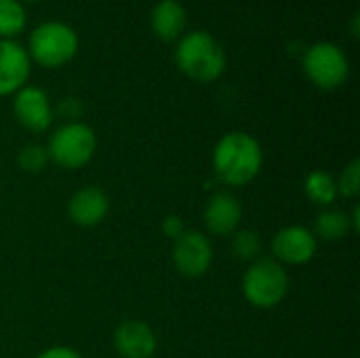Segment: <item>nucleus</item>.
<instances>
[{
    "instance_id": "14",
    "label": "nucleus",
    "mask_w": 360,
    "mask_h": 358,
    "mask_svg": "<svg viewBox=\"0 0 360 358\" xmlns=\"http://www.w3.org/2000/svg\"><path fill=\"white\" fill-rule=\"evenodd\" d=\"M150 30L162 42H177L188 32V11L179 0H158L150 11Z\"/></svg>"
},
{
    "instance_id": "4",
    "label": "nucleus",
    "mask_w": 360,
    "mask_h": 358,
    "mask_svg": "<svg viewBox=\"0 0 360 358\" xmlns=\"http://www.w3.org/2000/svg\"><path fill=\"white\" fill-rule=\"evenodd\" d=\"M289 293V274L283 264L272 257H257L243 274L245 300L259 308H276Z\"/></svg>"
},
{
    "instance_id": "11",
    "label": "nucleus",
    "mask_w": 360,
    "mask_h": 358,
    "mask_svg": "<svg viewBox=\"0 0 360 358\" xmlns=\"http://www.w3.org/2000/svg\"><path fill=\"white\" fill-rule=\"evenodd\" d=\"M110 213V198L97 186L76 190L68 200V217L78 228H95Z\"/></svg>"
},
{
    "instance_id": "21",
    "label": "nucleus",
    "mask_w": 360,
    "mask_h": 358,
    "mask_svg": "<svg viewBox=\"0 0 360 358\" xmlns=\"http://www.w3.org/2000/svg\"><path fill=\"white\" fill-rule=\"evenodd\" d=\"M160 228H162V234L167 238H171V241H177L186 232V224H184V219L179 215H167L162 219V226Z\"/></svg>"
},
{
    "instance_id": "25",
    "label": "nucleus",
    "mask_w": 360,
    "mask_h": 358,
    "mask_svg": "<svg viewBox=\"0 0 360 358\" xmlns=\"http://www.w3.org/2000/svg\"><path fill=\"white\" fill-rule=\"evenodd\" d=\"M360 19L359 15H352V19H350V34H352V38H359L360 34Z\"/></svg>"
},
{
    "instance_id": "6",
    "label": "nucleus",
    "mask_w": 360,
    "mask_h": 358,
    "mask_svg": "<svg viewBox=\"0 0 360 358\" xmlns=\"http://www.w3.org/2000/svg\"><path fill=\"white\" fill-rule=\"evenodd\" d=\"M304 76L321 91H338L348 82L350 76V61L346 51L331 42L319 40L310 44L302 57Z\"/></svg>"
},
{
    "instance_id": "23",
    "label": "nucleus",
    "mask_w": 360,
    "mask_h": 358,
    "mask_svg": "<svg viewBox=\"0 0 360 358\" xmlns=\"http://www.w3.org/2000/svg\"><path fill=\"white\" fill-rule=\"evenodd\" d=\"M80 110H82V106H80V101L74 99V97H68V99H63V101L59 103V114H63V116L68 118V122H74V120L80 116Z\"/></svg>"
},
{
    "instance_id": "9",
    "label": "nucleus",
    "mask_w": 360,
    "mask_h": 358,
    "mask_svg": "<svg viewBox=\"0 0 360 358\" xmlns=\"http://www.w3.org/2000/svg\"><path fill=\"white\" fill-rule=\"evenodd\" d=\"M270 249L274 255L272 260H276L278 264L304 266L316 255L319 241L312 234V230L304 226H285L274 234Z\"/></svg>"
},
{
    "instance_id": "19",
    "label": "nucleus",
    "mask_w": 360,
    "mask_h": 358,
    "mask_svg": "<svg viewBox=\"0 0 360 358\" xmlns=\"http://www.w3.org/2000/svg\"><path fill=\"white\" fill-rule=\"evenodd\" d=\"M46 165H49V154H46L44 146L30 143V146H23L17 152V167L23 173L38 175V173H42L46 169Z\"/></svg>"
},
{
    "instance_id": "24",
    "label": "nucleus",
    "mask_w": 360,
    "mask_h": 358,
    "mask_svg": "<svg viewBox=\"0 0 360 358\" xmlns=\"http://www.w3.org/2000/svg\"><path fill=\"white\" fill-rule=\"evenodd\" d=\"M350 226H352V232L354 234H359L360 232V207L356 205L354 209H352V213H350Z\"/></svg>"
},
{
    "instance_id": "20",
    "label": "nucleus",
    "mask_w": 360,
    "mask_h": 358,
    "mask_svg": "<svg viewBox=\"0 0 360 358\" xmlns=\"http://www.w3.org/2000/svg\"><path fill=\"white\" fill-rule=\"evenodd\" d=\"M338 181V194L344 198H356L360 194V160L354 158L340 175Z\"/></svg>"
},
{
    "instance_id": "3",
    "label": "nucleus",
    "mask_w": 360,
    "mask_h": 358,
    "mask_svg": "<svg viewBox=\"0 0 360 358\" xmlns=\"http://www.w3.org/2000/svg\"><path fill=\"white\" fill-rule=\"evenodd\" d=\"M23 46L32 63L46 70H57L74 61L80 49V38L70 23L49 19L32 27Z\"/></svg>"
},
{
    "instance_id": "16",
    "label": "nucleus",
    "mask_w": 360,
    "mask_h": 358,
    "mask_svg": "<svg viewBox=\"0 0 360 358\" xmlns=\"http://www.w3.org/2000/svg\"><path fill=\"white\" fill-rule=\"evenodd\" d=\"M350 232H352V226H350V215L346 211L325 209L319 213L312 234L316 236V241L323 238L327 243H335V241H342L344 236H348Z\"/></svg>"
},
{
    "instance_id": "10",
    "label": "nucleus",
    "mask_w": 360,
    "mask_h": 358,
    "mask_svg": "<svg viewBox=\"0 0 360 358\" xmlns=\"http://www.w3.org/2000/svg\"><path fill=\"white\" fill-rule=\"evenodd\" d=\"M32 74V61L25 46L17 40H0V97L15 95Z\"/></svg>"
},
{
    "instance_id": "13",
    "label": "nucleus",
    "mask_w": 360,
    "mask_h": 358,
    "mask_svg": "<svg viewBox=\"0 0 360 358\" xmlns=\"http://www.w3.org/2000/svg\"><path fill=\"white\" fill-rule=\"evenodd\" d=\"M114 348L120 358H152L158 340L143 321H124L114 331Z\"/></svg>"
},
{
    "instance_id": "12",
    "label": "nucleus",
    "mask_w": 360,
    "mask_h": 358,
    "mask_svg": "<svg viewBox=\"0 0 360 358\" xmlns=\"http://www.w3.org/2000/svg\"><path fill=\"white\" fill-rule=\"evenodd\" d=\"M243 219V207L230 192H215L202 211V222L213 236H232Z\"/></svg>"
},
{
    "instance_id": "15",
    "label": "nucleus",
    "mask_w": 360,
    "mask_h": 358,
    "mask_svg": "<svg viewBox=\"0 0 360 358\" xmlns=\"http://www.w3.org/2000/svg\"><path fill=\"white\" fill-rule=\"evenodd\" d=\"M304 192L308 196V200H312L314 205L327 209L329 205H333L340 194H338V181L331 173L316 169L312 173L306 175L304 179Z\"/></svg>"
},
{
    "instance_id": "18",
    "label": "nucleus",
    "mask_w": 360,
    "mask_h": 358,
    "mask_svg": "<svg viewBox=\"0 0 360 358\" xmlns=\"http://www.w3.org/2000/svg\"><path fill=\"white\" fill-rule=\"evenodd\" d=\"M232 253L240 262H255L262 253V236L249 228L236 230L232 234Z\"/></svg>"
},
{
    "instance_id": "2",
    "label": "nucleus",
    "mask_w": 360,
    "mask_h": 358,
    "mask_svg": "<svg viewBox=\"0 0 360 358\" xmlns=\"http://www.w3.org/2000/svg\"><path fill=\"white\" fill-rule=\"evenodd\" d=\"M177 70L194 82H215L228 68L221 42L205 30H188L173 49Z\"/></svg>"
},
{
    "instance_id": "1",
    "label": "nucleus",
    "mask_w": 360,
    "mask_h": 358,
    "mask_svg": "<svg viewBox=\"0 0 360 358\" xmlns=\"http://www.w3.org/2000/svg\"><path fill=\"white\" fill-rule=\"evenodd\" d=\"M211 162L224 186L240 188L259 175L264 167V150L251 133L230 131L215 143Z\"/></svg>"
},
{
    "instance_id": "8",
    "label": "nucleus",
    "mask_w": 360,
    "mask_h": 358,
    "mask_svg": "<svg viewBox=\"0 0 360 358\" xmlns=\"http://www.w3.org/2000/svg\"><path fill=\"white\" fill-rule=\"evenodd\" d=\"M13 114L15 120L32 133H44L55 120V108L46 91L34 84H25L13 95Z\"/></svg>"
},
{
    "instance_id": "22",
    "label": "nucleus",
    "mask_w": 360,
    "mask_h": 358,
    "mask_svg": "<svg viewBox=\"0 0 360 358\" xmlns=\"http://www.w3.org/2000/svg\"><path fill=\"white\" fill-rule=\"evenodd\" d=\"M36 358H84L78 350L70 348V346H53L46 348L44 352H40Z\"/></svg>"
},
{
    "instance_id": "5",
    "label": "nucleus",
    "mask_w": 360,
    "mask_h": 358,
    "mask_svg": "<svg viewBox=\"0 0 360 358\" xmlns=\"http://www.w3.org/2000/svg\"><path fill=\"white\" fill-rule=\"evenodd\" d=\"M44 150L49 162H55L61 169H80L95 156L97 135L86 122H65L51 133Z\"/></svg>"
},
{
    "instance_id": "17",
    "label": "nucleus",
    "mask_w": 360,
    "mask_h": 358,
    "mask_svg": "<svg viewBox=\"0 0 360 358\" xmlns=\"http://www.w3.org/2000/svg\"><path fill=\"white\" fill-rule=\"evenodd\" d=\"M27 27V11L19 0H0V40H15Z\"/></svg>"
},
{
    "instance_id": "26",
    "label": "nucleus",
    "mask_w": 360,
    "mask_h": 358,
    "mask_svg": "<svg viewBox=\"0 0 360 358\" xmlns=\"http://www.w3.org/2000/svg\"><path fill=\"white\" fill-rule=\"evenodd\" d=\"M19 2H23V4H34V2H42V0H19Z\"/></svg>"
},
{
    "instance_id": "7",
    "label": "nucleus",
    "mask_w": 360,
    "mask_h": 358,
    "mask_svg": "<svg viewBox=\"0 0 360 358\" xmlns=\"http://www.w3.org/2000/svg\"><path fill=\"white\" fill-rule=\"evenodd\" d=\"M171 257L181 276L200 279L213 264V245L207 234L198 230H186L177 241H173Z\"/></svg>"
}]
</instances>
